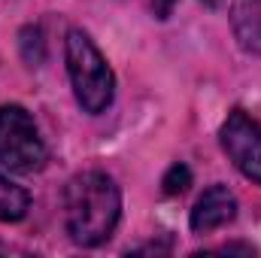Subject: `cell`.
Listing matches in <instances>:
<instances>
[{
  "mask_svg": "<svg viewBox=\"0 0 261 258\" xmlns=\"http://www.w3.org/2000/svg\"><path fill=\"white\" fill-rule=\"evenodd\" d=\"M122 216V194L103 170L76 173L64 189V228L73 243L100 246L113 237Z\"/></svg>",
  "mask_w": 261,
  "mask_h": 258,
  "instance_id": "6da1fadb",
  "label": "cell"
},
{
  "mask_svg": "<svg viewBox=\"0 0 261 258\" xmlns=\"http://www.w3.org/2000/svg\"><path fill=\"white\" fill-rule=\"evenodd\" d=\"M231 28L243 52L261 55V0H234Z\"/></svg>",
  "mask_w": 261,
  "mask_h": 258,
  "instance_id": "8992f818",
  "label": "cell"
},
{
  "mask_svg": "<svg viewBox=\"0 0 261 258\" xmlns=\"http://www.w3.org/2000/svg\"><path fill=\"white\" fill-rule=\"evenodd\" d=\"M219 143L234 167L261 186V122L246 116L243 110H234L219 131Z\"/></svg>",
  "mask_w": 261,
  "mask_h": 258,
  "instance_id": "277c9868",
  "label": "cell"
},
{
  "mask_svg": "<svg viewBox=\"0 0 261 258\" xmlns=\"http://www.w3.org/2000/svg\"><path fill=\"white\" fill-rule=\"evenodd\" d=\"M28 207H31L28 192L0 170V222H21L28 216Z\"/></svg>",
  "mask_w": 261,
  "mask_h": 258,
  "instance_id": "52a82bcc",
  "label": "cell"
},
{
  "mask_svg": "<svg viewBox=\"0 0 261 258\" xmlns=\"http://www.w3.org/2000/svg\"><path fill=\"white\" fill-rule=\"evenodd\" d=\"M64 55H67L70 85H73V94H76L79 107L91 116L103 113L113 104L116 79H113V70L107 64V58L100 55V49L88 40L85 31H70Z\"/></svg>",
  "mask_w": 261,
  "mask_h": 258,
  "instance_id": "7a4b0ae2",
  "label": "cell"
},
{
  "mask_svg": "<svg viewBox=\"0 0 261 258\" xmlns=\"http://www.w3.org/2000/svg\"><path fill=\"white\" fill-rule=\"evenodd\" d=\"M46 164V146L24 107H0V167L34 173Z\"/></svg>",
  "mask_w": 261,
  "mask_h": 258,
  "instance_id": "3957f363",
  "label": "cell"
},
{
  "mask_svg": "<svg viewBox=\"0 0 261 258\" xmlns=\"http://www.w3.org/2000/svg\"><path fill=\"white\" fill-rule=\"evenodd\" d=\"M210 3H216V0H210Z\"/></svg>",
  "mask_w": 261,
  "mask_h": 258,
  "instance_id": "9c48e42d",
  "label": "cell"
},
{
  "mask_svg": "<svg viewBox=\"0 0 261 258\" xmlns=\"http://www.w3.org/2000/svg\"><path fill=\"white\" fill-rule=\"evenodd\" d=\"M237 216V197L228 192V186H210L206 192L197 197L192 210V228L197 234H210Z\"/></svg>",
  "mask_w": 261,
  "mask_h": 258,
  "instance_id": "5b68a950",
  "label": "cell"
},
{
  "mask_svg": "<svg viewBox=\"0 0 261 258\" xmlns=\"http://www.w3.org/2000/svg\"><path fill=\"white\" fill-rule=\"evenodd\" d=\"M164 194H182L189 186H192V170L186 167V164H173L170 170H167V176H164Z\"/></svg>",
  "mask_w": 261,
  "mask_h": 258,
  "instance_id": "ba28073f",
  "label": "cell"
}]
</instances>
